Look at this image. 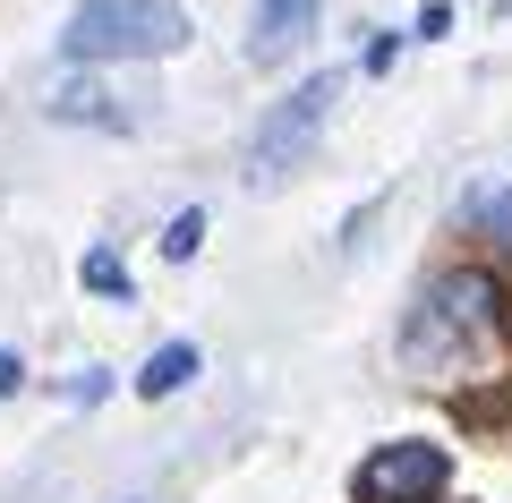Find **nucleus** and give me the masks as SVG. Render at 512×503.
Wrapping results in <instances>:
<instances>
[{"label": "nucleus", "instance_id": "nucleus-1", "mask_svg": "<svg viewBox=\"0 0 512 503\" xmlns=\"http://www.w3.org/2000/svg\"><path fill=\"white\" fill-rule=\"evenodd\" d=\"M188 43V9L171 0H86L60 35L69 60H163Z\"/></svg>", "mask_w": 512, "mask_h": 503}, {"label": "nucleus", "instance_id": "nucleus-2", "mask_svg": "<svg viewBox=\"0 0 512 503\" xmlns=\"http://www.w3.org/2000/svg\"><path fill=\"white\" fill-rule=\"evenodd\" d=\"M495 316H504V290H495L487 273H444V282L419 299V316H410L402 350H410L419 367H444V359H461V342L495 333Z\"/></svg>", "mask_w": 512, "mask_h": 503}, {"label": "nucleus", "instance_id": "nucleus-3", "mask_svg": "<svg viewBox=\"0 0 512 503\" xmlns=\"http://www.w3.org/2000/svg\"><path fill=\"white\" fill-rule=\"evenodd\" d=\"M333 94H342V77H308L299 94H282V103L256 120V145H248V180H256V188H274L282 171L316 145V128L333 120Z\"/></svg>", "mask_w": 512, "mask_h": 503}, {"label": "nucleus", "instance_id": "nucleus-4", "mask_svg": "<svg viewBox=\"0 0 512 503\" xmlns=\"http://www.w3.org/2000/svg\"><path fill=\"white\" fill-rule=\"evenodd\" d=\"M444 495V452L436 444H393L359 469V503H436Z\"/></svg>", "mask_w": 512, "mask_h": 503}, {"label": "nucleus", "instance_id": "nucleus-5", "mask_svg": "<svg viewBox=\"0 0 512 503\" xmlns=\"http://www.w3.org/2000/svg\"><path fill=\"white\" fill-rule=\"evenodd\" d=\"M308 35H316V0H256L248 60H256V69H274V60H291Z\"/></svg>", "mask_w": 512, "mask_h": 503}, {"label": "nucleus", "instance_id": "nucleus-6", "mask_svg": "<svg viewBox=\"0 0 512 503\" xmlns=\"http://www.w3.org/2000/svg\"><path fill=\"white\" fill-rule=\"evenodd\" d=\"M52 120H77V128H128V111L111 103L94 77H69V86L52 94Z\"/></svg>", "mask_w": 512, "mask_h": 503}, {"label": "nucleus", "instance_id": "nucleus-7", "mask_svg": "<svg viewBox=\"0 0 512 503\" xmlns=\"http://www.w3.org/2000/svg\"><path fill=\"white\" fill-rule=\"evenodd\" d=\"M461 222H470L478 239H495V248H512V180H487L461 197Z\"/></svg>", "mask_w": 512, "mask_h": 503}, {"label": "nucleus", "instance_id": "nucleus-8", "mask_svg": "<svg viewBox=\"0 0 512 503\" xmlns=\"http://www.w3.org/2000/svg\"><path fill=\"white\" fill-rule=\"evenodd\" d=\"M197 342H163V350H154V359H146V376H137V393H146V401H163V393H180V384L188 376H197Z\"/></svg>", "mask_w": 512, "mask_h": 503}, {"label": "nucleus", "instance_id": "nucleus-9", "mask_svg": "<svg viewBox=\"0 0 512 503\" xmlns=\"http://www.w3.org/2000/svg\"><path fill=\"white\" fill-rule=\"evenodd\" d=\"M86 290H103V299H137V282H128V265H120V256H111V248H86Z\"/></svg>", "mask_w": 512, "mask_h": 503}, {"label": "nucleus", "instance_id": "nucleus-10", "mask_svg": "<svg viewBox=\"0 0 512 503\" xmlns=\"http://www.w3.org/2000/svg\"><path fill=\"white\" fill-rule=\"evenodd\" d=\"M197 248H205V214H180V222L163 231V256H171V265H188Z\"/></svg>", "mask_w": 512, "mask_h": 503}, {"label": "nucleus", "instance_id": "nucleus-11", "mask_svg": "<svg viewBox=\"0 0 512 503\" xmlns=\"http://www.w3.org/2000/svg\"><path fill=\"white\" fill-rule=\"evenodd\" d=\"M18 384H26V359H18V350H0V393H18Z\"/></svg>", "mask_w": 512, "mask_h": 503}]
</instances>
